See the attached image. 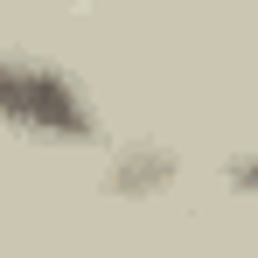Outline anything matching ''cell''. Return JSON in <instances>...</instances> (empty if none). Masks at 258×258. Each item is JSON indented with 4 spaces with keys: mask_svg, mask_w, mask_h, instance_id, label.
I'll return each mask as SVG.
<instances>
[{
    "mask_svg": "<svg viewBox=\"0 0 258 258\" xmlns=\"http://www.w3.org/2000/svg\"><path fill=\"white\" fill-rule=\"evenodd\" d=\"M230 188H237V203L258 210V154H237V161H230Z\"/></svg>",
    "mask_w": 258,
    "mask_h": 258,
    "instance_id": "7a4b0ae2",
    "label": "cell"
},
{
    "mask_svg": "<svg viewBox=\"0 0 258 258\" xmlns=\"http://www.w3.org/2000/svg\"><path fill=\"white\" fill-rule=\"evenodd\" d=\"M0 126L21 133V140H49V147H77L98 133V112H91L84 84L56 63H35V56H7L0 49Z\"/></svg>",
    "mask_w": 258,
    "mask_h": 258,
    "instance_id": "6da1fadb",
    "label": "cell"
}]
</instances>
